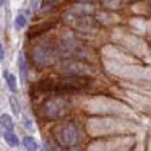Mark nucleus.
Listing matches in <instances>:
<instances>
[{
    "label": "nucleus",
    "instance_id": "3",
    "mask_svg": "<svg viewBox=\"0 0 151 151\" xmlns=\"http://www.w3.org/2000/svg\"><path fill=\"white\" fill-rule=\"evenodd\" d=\"M55 52H59L63 59H85L88 55V50L83 46V42H80L76 37L73 36H65L60 39V42L57 44Z\"/></svg>",
    "mask_w": 151,
    "mask_h": 151
},
{
    "label": "nucleus",
    "instance_id": "5",
    "mask_svg": "<svg viewBox=\"0 0 151 151\" xmlns=\"http://www.w3.org/2000/svg\"><path fill=\"white\" fill-rule=\"evenodd\" d=\"M31 57L37 67H47L49 63H52L54 57H55V49L47 42H39L33 47Z\"/></svg>",
    "mask_w": 151,
    "mask_h": 151
},
{
    "label": "nucleus",
    "instance_id": "14",
    "mask_svg": "<svg viewBox=\"0 0 151 151\" xmlns=\"http://www.w3.org/2000/svg\"><path fill=\"white\" fill-rule=\"evenodd\" d=\"M10 104H12V109H13V114H15V115L20 114V106H18L17 99H15V98H10Z\"/></svg>",
    "mask_w": 151,
    "mask_h": 151
},
{
    "label": "nucleus",
    "instance_id": "6",
    "mask_svg": "<svg viewBox=\"0 0 151 151\" xmlns=\"http://www.w3.org/2000/svg\"><path fill=\"white\" fill-rule=\"evenodd\" d=\"M60 70L65 75H76V76H86V73L91 72V67L88 63L76 59H63L60 63Z\"/></svg>",
    "mask_w": 151,
    "mask_h": 151
},
{
    "label": "nucleus",
    "instance_id": "16",
    "mask_svg": "<svg viewBox=\"0 0 151 151\" xmlns=\"http://www.w3.org/2000/svg\"><path fill=\"white\" fill-rule=\"evenodd\" d=\"M106 5H109V7H117L119 5V0H102Z\"/></svg>",
    "mask_w": 151,
    "mask_h": 151
},
{
    "label": "nucleus",
    "instance_id": "1",
    "mask_svg": "<svg viewBox=\"0 0 151 151\" xmlns=\"http://www.w3.org/2000/svg\"><path fill=\"white\" fill-rule=\"evenodd\" d=\"M91 80L86 76H76V75H65L52 81L41 83V88L46 91H55V93H73L80 91L83 88H88Z\"/></svg>",
    "mask_w": 151,
    "mask_h": 151
},
{
    "label": "nucleus",
    "instance_id": "10",
    "mask_svg": "<svg viewBox=\"0 0 151 151\" xmlns=\"http://www.w3.org/2000/svg\"><path fill=\"white\" fill-rule=\"evenodd\" d=\"M23 146L26 148V151H39V145H37L36 138L28 135L23 138Z\"/></svg>",
    "mask_w": 151,
    "mask_h": 151
},
{
    "label": "nucleus",
    "instance_id": "12",
    "mask_svg": "<svg viewBox=\"0 0 151 151\" xmlns=\"http://www.w3.org/2000/svg\"><path fill=\"white\" fill-rule=\"evenodd\" d=\"M26 24H28V18H26V15L20 13V15H17V17H15L13 26H15V29H17V31L24 29V28H26Z\"/></svg>",
    "mask_w": 151,
    "mask_h": 151
},
{
    "label": "nucleus",
    "instance_id": "2",
    "mask_svg": "<svg viewBox=\"0 0 151 151\" xmlns=\"http://www.w3.org/2000/svg\"><path fill=\"white\" fill-rule=\"evenodd\" d=\"M70 109V102L63 99L62 96H54V98H47L41 102L39 106V114L46 120H57V119L63 117Z\"/></svg>",
    "mask_w": 151,
    "mask_h": 151
},
{
    "label": "nucleus",
    "instance_id": "20",
    "mask_svg": "<svg viewBox=\"0 0 151 151\" xmlns=\"http://www.w3.org/2000/svg\"><path fill=\"white\" fill-rule=\"evenodd\" d=\"M73 151H81V150H78V148H75V150H73Z\"/></svg>",
    "mask_w": 151,
    "mask_h": 151
},
{
    "label": "nucleus",
    "instance_id": "19",
    "mask_svg": "<svg viewBox=\"0 0 151 151\" xmlns=\"http://www.w3.org/2000/svg\"><path fill=\"white\" fill-rule=\"evenodd\" d=\"M54 151H62V150H60L59 146H55V148H54Z\"/></svg>",
    "mask_w": 151,
    "mask_h": 151
},
{
    "label": "nucleus",
    "instance_id": "15",
    "mask_svg": "<svg viewBox=\"0 0 151 151\" xmlns=\"http://www.w3.org/2000/svg\"><path fill=\"white\" fill-rule=\"evenodd\" d=\"M29 5H31V10H37L39 5H41V0H31Z\"/></svg>",
    "mask_w": 151,
    "mask_h": 151
},
{
    "label": "nucleus",
    "instance_id": "4",
    "mask_svg": "<svg viewBox=\"0 0 151 151\" xmlns=\"http://www.w3.org/2000/svg\"><path fill=\"white\" fill-rule=\"evenodd\" d=\"M55 138L59 141V145H62V146H67V148L76 146V143L80 140L78 127L73 122H67V124L60 125L55 130Z\"/></svg>",
    "mask_w": 151,
    "mask_h": 151
},
{
    "label": "nucleus",
    "instance_id": "11",
    "mask_svg": "<svg viewBox=\"0 0 151 151\" xmlns=\"http://www.w3.org/2000/svg\"><path fill=\"white\" fill-rule=\"evenodd\" d=\"M0 127L5 128V130H12V132H13L15 122H13V119H12V115H8V114H0Z\"/></svg>",
    "mask_w": 151,
    "mask_h": 151
},
{
    "label": "nucleus",
    "instance_id": "21",
    "mask_svg": "<svg viewBox=\"0 0 151 151\" xmlns=\"http://www.w3.org/2000/svg\"><path fill=\"white\" fill-rule=\"evenodd\" d=\"M41 151H47V150H44V148H42V150H41Z\"/></svg>",
    "mask_w": 151,
    "mask_h": 151
},
{
    "label": "nucleus",
    "instance_id": "9",
    "mask_svg": "<svg viewBox=\"0 0 151 151\" xmlns=\"http://www.w3.org/2000/svg\"><path fill=\"white\" fill-rule=\"evenodd\" d=\"M2 137H4L5 143H7L8 146H12V148H17L18 145H20V140H18V137L15 135V132H12V130H5L4 133H2Z\"/></svg>",
    "mask_w": 151,
    "mask_h": 151
},
{
    "label": "nucleus",
    "instance_id": "7",
    "mask_svg": "<svg viewBox=\"0 0 151 151\" xmlns=\"http://www.w3.org/2000/svg\"><path fill=\"white\" fill-rule=\"evenodd\" d=\"M18 70H20V76H21V81H26L28 78V63H26V57H24L23 52L18 54Z\"/></svg>",
    "mask_w": 151,
    "mask_h": 151
},
{
    "label": "nucleus",
    "instance_id": "13",
    "mask_svg": "<svg viewBox=\"0 0 151 151\" xmlns=\"http://www.w3.org/2000/svg\"><path fill=\"white\" fill-rule=\"evenodd\" d=\"M23 125H24V128L29 130V132L34 130V125H33V122H31V119L28 117V115H23Z\"/></svg>",
    "mask_w": 151,
    "mask_h": 151
},
{
    "label": "nucleus",
    "instance_id": "8",
    "mask_svg": "<svg viewBox=\"0 0 151 151\" xmlns=\"http://www.w3.org/2000/svg\"><path fill=\"white\" fill-rule=\"evenodd\" d=\"M2 76H4V80H5V83H7L8 89H10L12 93H17V91H18L17 76H15L13 73H10L8 70H4V73H2Z\"/></svg>",
    "mask_w": 151,
    "mask_h": 151
},
{
    "label": "nucleus",
    "instance_id": "18",
    "mask_svg": "<svg viewBox=\"0 0 151 151\" xmlns=\"http://www.w3.org/2000/svg\"><path fill=\"white\" fill-rule=\"evenodd\" d=\"M5 2H7V0H0V7H4V5H5Z\"/></svg>",
    "mask_w": 151,
    "mask_h": 151
},
{
    "label": "nucleus",
    "instance_id": "17",
    "mask_svg": "<svg viewBox=\"0 0 151 151\" xmlns=\"http://www.w3.org/2000/svg\"><path fill=\"white\" fill-rule=\"evenodd\" d=\"M5 57V50H4V46H2V42H0V60H4Z\"/></svg>",
    "mask_w": 151,
    "mask_h": 151
}]
</instances>
